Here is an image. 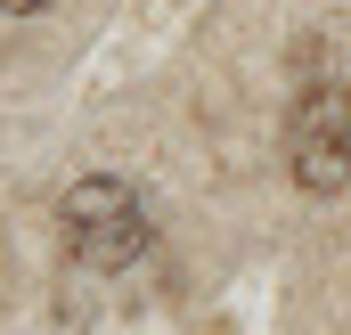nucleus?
Here are the masks:
<instances>
[{
  "mask_svg": "<svg viewBox=\"0 0 351 335\" xmlns=\"http://www.w3.org/2000/svg\"><path fill=\"white\" fill-rule=\"evenodd\" d=\"M58 221H66V246H74V262H82V270H131L139 253L156 246L147 205H139L114 172L74 180V188L58 196Z\"/></svg>",
  "mask_w": 351,
  "mask_h": 335,
  "instance_id": "1",
  "label": "nucleus"
},
{
  "mask_svg": "<svg viewBox=\"0 0 351 335\" xmlns=\"http://www.w3.org/2000/svg\"><path fill=\"white\" fill-rule=\"evenodd\" d=\"M286 172L302 196L351 188V82H311L286 106Z\"/></svg>",
  "mask_w": 351,
  "mask_h": 335,
  "instance_id": "2",
  "label": "nucleus"
},
{
  "mask_svg": "<svg viewBox=\"0 0 351 335\" xmlns=\"http://www.w3.org/2000/svg\"><path fill=\"white\" fill-rule=\"evenodd\" d=\"M0 8H8V16H33V8H49V0H0Z\"/></svg>",
  "mask_w": 351,
  "mask_h": 335,
  "instance_id": "3",
  "label": "nucleus"
}]
</instances>
